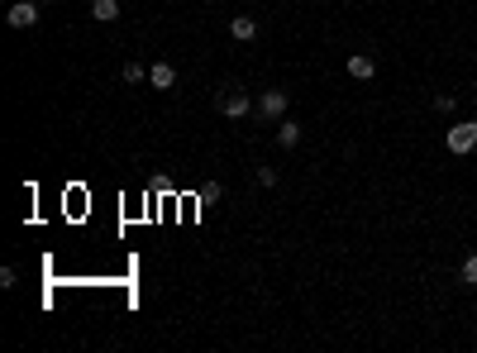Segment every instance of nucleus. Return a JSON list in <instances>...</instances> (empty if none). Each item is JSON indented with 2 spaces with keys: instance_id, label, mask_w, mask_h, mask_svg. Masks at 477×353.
Returning <instances> with one entry per match:
<instances>
[{
  "instance_id": "9d476101",
  "label": "nucleus",
  "mask_w": 477,
  "mask_h": 353,
  "mask_svg": "<svg viewBox=\"0 0 477 353\" xmlns=\"http://www.w3.org/2000/svg\"><path fill=\"white\" fill-rule=\"evenodd\" d=\"M463 282H468V287H477V248L468 253V263H463Z\"/></svg>"
},
{
  "instance_id": "1a4fd4ad",
  "label": "nucleus",
  "mask_w": 477,
  "mask_h": 353,
  "mask_svg": "<svg viewBox=\"0 0 477 353\" xmlns=\"http://www.w3.org/2000/svg\"><path fill=\"white\" fill-rule=\"evenodd\" d=\"M229 33H234V38H243V43H248V38H258V19H253V15H238L234 24H229Z\"/></svg>"
},
{
  "instance_id": "39448f33",
  "label": "nucleus",
  "mask_w": 477,
  "mask_h": 353,
  "mask_svg": "<svg viewBox=\"0 0 477 353\" xmlns=\"http://www.w3.org/2000/svg\"><path fill=\"white\" fill-rule=\"evenodd\" d=\"M148 86H158V91H172V86H177V67H172V63L148 67Z\"/></svg>"
},
{
  "instance_id": "7ed1b4c3",
  "label": "nucleus",
  "mask_w": 477,
  "mask_h": 353,
  "mask_svg": "<svg viewBox=\"0 0 477 353\" xmlns=\"http://www.w3.org/2000/svg\"><path fill=\"white\" fill-rule=\"evenodd\" d=\"M220 110L229 115V120H243V115L253 110V100L243 96V91H238V86H224V100H220Z\"/></svg>"
},
{
  "instance_id": "f03ea898",
  "label": "nucleus",
  "mask_w": 477,
  "mask_h": 353,
  "mask_svg": "<svg viewBox=\"0 0 477 353\" xmlns=\"http://www.w3.org/2000/svg\"><path fill=\"white\" fill-rule=\"evenodd\" d=\"M5 19H10V29H33V24H38V5H33V0H15Z\"/></svg>"
},
{
  "instance_id": "9b49d317",
  "label": "nucleus",
  "mask_w": 477,
  "mask_h": 353,
  "mask_svg": "<svg viewBox=\"0 0 477 353\" xmlns=\"http://www.w3.org/2000/svg\"><path fill=\"white\" fill-rule=\"evenodd\" d=\"M454 105H458V100L449 96V91H439V96H434V110H439V115H454Z\"/></svg>"
},
{
  "instance_id": "20e7f679",
  "label": "nucleus",
  "mask_w": 477,
  "mask_h": 353,
  "mask_svg": "<svg viewBox=\"0 0 477 353\" xmlns=\"http://www.w3.org/2000/svg\"><path fill=\"white\" fill-rule=\"evenodd\" d=\"M258 115H263V120H282L286 115V91H263V96H258Z\"/></svg>"
},
{
  "instance_id": "6e6552de",
  "label": "nucleus",
  "mask_w": 477,
  "mask_h": 353,
  "mask_svg": "<svg viewBox=\"0 0 477 353\" xmlns=\"http://www.w3.org/2000/svg\"><path fill=\"white\" fill-rule=\"evenodd\" d=\"M91 19H100V24L120 19V0H91Z\"/></svg>"
},
{
  "instance_id": "0eeeda50",
  "label": "nucleus",
  "mask_w": 477,
  "mask_h": 353,
  "mask_svg": "<svg viewBox=\"0 0 477 353\" xmlns=\"http://www.w3.org/2000/svg\"><path fill=\"white\" fill-rule=\"evenodd\" d=\"M277 144L296 148V144H301V125H296V120H282V125H277Z\"/></svg>"
},
{
  "instance_id": "f257e3e1",
  "label": "nucleus",
  "mask_w": 477,
  "mask_h": 353,
  "mask_svg": "<svg viewBox=\"0 0 477 353\" xmlns=\"http://www.w3.org/2000/svg\"><path fill=\"white\" fill-rule=\"evenodd\" d=\"M473 148H477V120H463L449 129V153H473Z\"/></svg>"
},
{
  "instance_id": "f8f14e48",
  "label": "nucleus",
  "mask_w": 477,
  "mask_h": 353,
  "mask_svg": "<svg viewBox=\"0 0 477 353\" xmlns=\"http://www.w3.org/2000/svg\"><path fill=\"white\" fill-rule=\"evenodd\" d=\"M148 72H143V63H125V81H143Z\"/></svg>"
},
{
  "instance_id": "423d86ee",
  "label": "nucleus",
  "mask_w": 477,
  "mask_h": 353,
  "mask_svg": "<svg viewBox=\"0 0 477 353\" xmlns=\"http://www.w3.org/2000/svg\"><path fill=\"white\" fill-rule=\"evenodd\" d=\"M372 72H377V58H367V53H353V58H349V77L372 81Z\"/></svg>"
},
{
  "instance_id": "4468645a",
  "label": "nucleus",
  "mask_w": 477,
  "mask_h": 353,
  "mask_svg": "<svg viewBox=\"0 0 477 353\" xmlns=\"http://www.w3.org/2000/svg\"><path fill=\"white\" fill-rule=\"evenodd\" d=\"M473 100H477V91H473Z\"/></svg>"
},
{
  "instance_id": "ddd939ff",
  "label": "nucleus",
  "mask_w": 477,
  "mask_h": 353,
  "mask_svg": "<svg viewBox=\"0 0 477 353\" xmlns=\"http://www.w3.org/2000/svg\"><path fill=\"white\" fill-rule=\"evenodd\" d=\"M258 181H263V186H277V167H258Z\"/></svg>"
}]
</instances>
